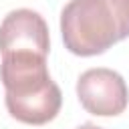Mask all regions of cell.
Listing matches in <instances>:
<instances>
[{
    "mask_svg": "<svg viewBox=\"0 0 129 129\" xmlns=\"http://www.w3.org/2000/svg\"><path fill=\"white\" fill-rule=\"evenodd\" d=\"M0 81L6 91V109L16 121L46 125L58 115L62 93L48 73L46 56L36 52L2 54Z\"/></svg>",
    "mask_w": 129,
    "mask_h": 129,
    "instance_id": "6da1fadb",
    "label": "cell"
},
{
    "mask_svg": "<svg viewBox=\"0 0 129 129\" xmlns=\"http://www.w3.org/2000/svg\"><path fill=\"white\" fill-rule=\"evenodd\" d=\"M64 48L95 56L129 36V0H69L60 10Z\"/></svg>",
    "mask_w": 129,
    "mask_h": 129,
    "instance_id": "7a4b0ae2",
    "label": "cell"
},
{
    "mask_svg": "<svg viewBox=\"0 0 129 129\" xmlns=\"http://www.w3.org/2000/svg\"><path fill=\"white\" fill-rule=\"evenodd\" d=\"M79 103L97 117H117L127 109L129 91L125 79L113 69H89L77 81Z\"/></svg>",
    "mask_w": 129,
    "mask_h": 129,
    "instance_id": "3957f363",
    "label": "cell"
},
{
    "mask_svg": "<svg viewBox=\"0 0 129 129\" xmlns=\"http://www.w3.org/2000/svg\"><path fill=\"white\" fill-rule=\"evenodd\" d=\"M50 50L48 24L30 8H16L0 22V54L36 52L46 56Z\"/></svg>",
    "mask_w": 129,
    "mask_h": 129,
    "instance_id": "277c9868",
    "label": "cell"
},
{
    "mask_svg": "<svg viewBox=\"0 0 129 129\" xmlns=\"http://www.w3.org/2000/svg\"><path fill=\"white\" fill-rule=\"evenodd\" d=\"M77 129H101V127H97V125H93V123H85V125H81V127H77Z\"/></svg>",
    "mask_w": 129,
    "mask_h": 129,
    "instance_id": "5b68a950",
    "label": "cell"
}]
</instances>
